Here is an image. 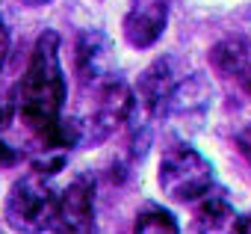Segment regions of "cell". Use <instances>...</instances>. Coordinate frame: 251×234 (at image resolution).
<instances>
[{
  "mask_svg": "<svg viewBox=\"0 0 251 234\" xmlns=\"http://www.w3.org/2000/svg\"><path fill=\"white\" fill-rule=\"evenodd\" d=\"M56 205V193L50 187V178L30 169L24 178H18L6 196V219L12 228L33 231V228H48L50 213Z\"/></svg>",
  "mask_w": 251,
  "mask_h": 234,
  "instance_id": "4",
  "label": "cell"
},
{
  "mask_svg": "<svg viewBox=\"0 0 251 234\" xmlns=\"http://www.w3.org/2000/svg\"><path fill=\"white\" fill-rule=\"evenodd\" d=\"M133 228L136 231H142V234H177L180 231V222L175 219V213L172 210H166L163 205H154V202H148L139 213H136V222H133Z\"/></svg>",
  "mask_w": 251,
  "mask_h": 234,
  "instance_id": "11",
  "label": "cell"
},
{
  "mask_svg": "<svg viewBox=\"0 0 251 234\" xmlns=\"http://www.w3.org/2000/svg\"><path fill=\"white\" fill-rule=\"evenodd\" d=\"M12 119H15V101L12 98H0V131L9 128Z\"/></svg>",
  "mask_w": 251,
  "mask_h": 234,
  "instance_id": "12",
  "label": "cell"
},
{
  "mask_svg": "<svg viewBox=\"0 0 251 234\" xmlns=\"http://www.w3.org/2000/svg\"><path fill=\"white\" fill-rule=\"evenodd\" d=\"M74 74L83 86H100L115 77V48L103 30H83L74 42Z\"/></svg>",
  "mask_w": 251,
  "mask_h": 234,
  "instance_id": "7",
  "label": "cell"
},
{
  "mask_svg": "<svg viewBox=\"0 0 251 234\" xmlns=\"http://www.w3.org/2000/svg\"><path fill=\"white\" fill-rule=\"evenodd\" d=\"M166 21H169V0H133L121 24L124 42L136 51H145L160 42V36L166 33Z\"/></svg>",
  "mask_w": 251,
  "mask_h": 234,
  "instance_id": "8",
  "label": "cell"
},
{
  "mask_svg": "<svg viewBox=\"0 0 251 234\" xmlns=\"http://www.w3.org/2000/svg\"><path fill=\"white\" fill-rule=\"evenodd\" d=\"M236 219L225 190H210L198 199V207H195V219H192V228L195 231H225L230 228Z\"/></svg>",
  "mask_w": 251,
  "mask_h": 234,
  "instance_id": "9",
  "label": "cell"
},
{
  "mask_svg": "<svg viewBox=\"0 0 251 234\" xmlns=\"http://www.w3.org/2000/svg\"><path fill=\"white\" fill-rule=\"evenodd\" d=\"M236 80L242 83V89H248V92H251V59H248V65L236 74Z\"/></svg>",
  "mask_w": 251,
  "mask_h": 234,
  "instance_id": "15",
  "label": "cell"
},
{
  "mask_svg": "<svg viewBox=\"0 0 251 234\" xmlns=\"http://www.w3.org/2000/svg\"><path fill=\"white\" fill-rule=\"evenodd\" d=\"M6 57H9V30L3 27V21H0V68H3Z\"/></svg>",
  "mask_w": 251,
  "mask_h": 234,
  "instance_id": "14",
  "label": "cell"
},
{
  "mask_svg": "<svg viewBox=\"0 0 251 234\" xmlns=\"http://www.w3.org/2000/svg\"><path fill=\"white\" fill-rule=\"evenodd\" d=\"M230 228H233V231H251V216H236Z\"/></svg>",
  "mask_w": 251,
  "mask_h": 234,
  "instance_id": "16",
  "label": "cell"
},
{
  "mask_svg": "<svg viewBox=\"0 0 251 234\" xmlns=\"http://www.w3.org/2000/svg\"><path fill=\"white\" fill-rule=\"evenodd\" d=\"M130 101H133V89L121 77H109L106 83L95 86V98H92L86 119H77L80 122V143L100 146L103 140H109L115 134V128H121L127 122Z\"/></svg>",
  "mask_w": 251,
  "mask_h": 234,
  "instance_id": "3",
  "label": "cell"
},
{
  "mask_svg": "<svg viewBox=\"0 0 251 234\" xmlns=\"http://www.w3.org/2000/svg\"><path fill=\"white\" fill-rule=\"evenodd\" d=\"M248 59H251V45H248L245 39H239V36L222 39V42L210 51L213 68H216L219 74H225V77H236V74L248 65Z\"/></svg>",
  "mask_w": 251,
  "mask_h": 234,
  "instance_id": "10",
  "label": "cell"
},
{
  "mask_svg": "<svg viewBox=\"0 0 251 234\" xmlns=\"http://www.w3.org/2000/svg\"><path fill=\"white\" fill-rule=\"evenodd\" d=\"M213 107V83L207 74H198V71H189V74H180L175 80V86L169 89V95L163 98L160 110H157V119H166L172 125H198L207 110Z\"/></svg>",
  "mask_w": 251,
  "mask_h": 234,
  "instance_id": "5",
  "label": "cell"
},
{
  "mask_svg": "<svg viewBox=\"0 0 251 234\" xmlns=\"http://www.w3.org/2000/svg\"><path fill=\"white\" fill-rule=\"evenodd\" d=\"M45 231H95V178L77 175L62 193H56V205Z\"/></svg>",
  "mask_w": 251,
  "mask_h": 234,
  "instance_id": "6",
  "label": "cell"
},
{
  "mask_svg": "<svg viewBox=\"0 0 251 234\" xmlns=\"http://www.w3.org/2000/svg\"><path fill=\"white\" fill-rule=\"evenodd\" d=\"M157 181L169 199L186 205V202H198L204 193L216 187V172L201 151H195L186 143H177L163 154Z\"/></svg>",
  "mask_w": 251,
  "mask_h": 234,
  "instance_id": "2",
  "label": "cell"
},
{
  "mask_svg": "<svg viewBox=\"0 0 251 234\" xmlns=\"http://www.w3.org/2000/svg\"><path fill=\"white\" fill-rule=\"evenodd\" d=\"M65 92L68 89H65V77H62V65H59V33L45 30L36 39L27 71L21 77L15 113H21V119L33 131H39L42 125L53 122L62 113Z\"/></svg>",
  "mask_w": 251,
  "mask_h": 234,
  "instance_id": "1",
  "label": "cell"
},
{
  "mask_svg": "<svg viewBox=\"0 0 251 234\" xmlns=\"http://www.w3.org/2000/svg\"><path fill=\"white\" fill-rule=\"evenodd\" d=\"M12 163H18V151L0 140V166H12Z\"/></svg>",
  "mask_w": 251,
  "mask_h": 234,
  "instance_id": "13",
  "label": "cell"
},
{
  "mask_svg": "<svg viewBox=\"0 0 251 234\" xmlns=\"http://www.w3.org/2000/svg\"><path fill=\"white\" fill-rule=\"evenodd\" d=\"M21 3H27V6H48L50 0H21Z\"/></svg>",
  "mask_w": 251,
  "mask_h": 234,
  "instance_id": "17",
  "label": "cell"
}]
</instances>
